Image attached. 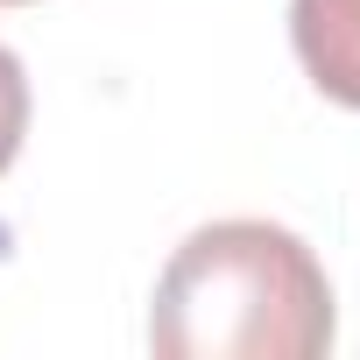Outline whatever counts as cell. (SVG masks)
<instances>
[{
    "instance_id": "obj_3",
    "label": "cell",
    "mask_w": 360,
    "mask_h": 360,
    "mask_svg": "<svg viewBox=\"0 0 360 360\" xmlns=\"http://www.w3.org/2000/svg\"><path fill=\"white\" fill-rule=\"evenodd\" d=\"M22 134H29V71L15 50H0V176L22 155Z\"/></svg>"
},
{
    "instance_id": "obj_4",
    "label": "cell",
    "mask_w": 360,
    "mask_h": 360,
    "mask_svg": "<svg viewBox=\"0 0 360 360\" xmlns=\"http://www.w3.org/2000/svg\"><path fill=\"white\" fill-rule=\"evenodd\" d=\"M0 8H29V0H0Z\"/></svg>"
},
{
    "instance_id": "obj_1",
    "label": "cell",
    "mask_w": 360,
    "mask_h": 360,
    "mask_svg": "<svg viewBox=\"0 0 360 360\" xmlns=\"http://www.w3.org/2000/svg\"><path fill=\"white\" fill-rule=\"evenodd\" d=\"M339 332L318 255L276 219H212L155 276L162 360H318Z\"/></svg>"
},
{
    "instance_id": "obj_2",
    "label": "cell",
    "mask_w": 360,
    "mask_h": 360,
    "mask_svg": "<svg viewBox=\"0 0 360 360\" xmlns=\"http://www.w3.org/2000/svg\"><path fill=\"white\" fill-rule=\"evenodd\" d=\"M290 43L311 85L360 113V0H290Z\"/></svg>"
}]
</instances>
